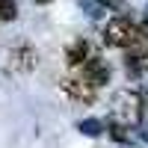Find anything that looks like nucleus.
<instances>
[{
  "mask_svg": "<svg viewBox=\"0 0 148 148\" xmlns=\"http://www.w3.org/2000/svg\"><path fill=\"white\" fill-rule=\"evenodd\" d=\"M36 51L30 45H21V47H15V51L9 53V65L15 68V71H30V68H36Z\"/></svg>",
  "mask_w": 148,
  "mask_h": 148,
  "instance_id": "6",
  "label": "nucleus"
},
{
  "mask_svg": "<svg viewBox=\"0 0 148 148\" xmlns=\"http://www.w3.org/2000/svg\"><path fill=\"white\" fill-rule=\"evenodd\" d=\"M113 113L125 121V125H133V121H139V116H142V104H139V98L133 92H119Z\"/></svg>",
  "mask_w": 148,
  "mask_h": 148,
  "instance_id": "3",
  "label": "nucleus"
},
{
  "mask_svg": "<svg viewBox=\"0 0 148 148\" xmlns=\"http://www.w3.org/2000/svg\"><path fill=\"white\" fill-rule=\"evenodd\" d=\"M139 36H142V30L133 24L130 18H113L104 27V45H110V47H125V51H130L133 45L139 42Z\"/></svg>",
  "mask_w": 148,
  "mask_h": 148,
  "instance_id": "1",
  "label": "nucleus"
},
{
  "mask_svg": "<svg viewBox=\"0 0 148 148\" xmlns=\"http://www.w3.org/2000/svg\"><path fill=\"white\" fill-rule=\"evenodd\" d=\"M95 53H92V47H89V42H86V39H77V42H74L71 47H68V51H65V62L74 68V71H80L86 62H89V59H92Z\"/></svg>",
  "mask_w": 148,
  "mask_h": 148,
  "instance_id": "5",
  "label": "nucleus"
},
{
  "mask_svg": "<svg viewBox=\"0 0 148 148\" xmlns=\"http://www.w3.org/2000/svg\"><path fill=\"white\" fill-rule=\"evenodd\" d=\"M59 86H62V92L71 98V101H77V104H92V101H95V95H98V86L89 83L83 74L62 77V80H59Z\"/></svg>",
  "mask_w": 148,
  "mask_h": 148,
  "instance_id": "2",
  "label": "nucleus"
},
{
  "mask_svg": "<svg viewBox=\"0 0 148 148\" xmlns=\"http://www.w3.org/2000/svg\"><path fill=\"white\" fill-rule=\"evenodd\" d=\"M77 74H83V77L89 80V83H95V86H104V83L110 80V65L104 62L101 56H92V59H89V62H86Z\"/></svg>",
  "mask_w": 148,
  "mask_h": 148,
  "instance_id": "4",
  "label": "nucleus"
},
{
  "mask_svg": "<svg viewBox=\"0 0 148 148\" xmlns=\"http://www.w3.org/2000/svg\"><path fill=\"white\" fill-rule=\"evenodd\" d=\"M107 3H110V6H121V0H107Z\"/></svg>",
  "mask_w": 148,
  "mask_h": 148,
  "instance_id": "8",
  "label": "nucleus"
},
{
  "mask_svg": "<svg viewBox=\"0 0 148 148\" xmlns=\"http://www.w3.org/2000/svg\"><path fill=\"white\" fill-rule=\"evenodd\" d=\"M15 15H18L15 0H0V21H12Z\"/></svg>",
  "mask_w": 148,
  "mask_h": 148,
  "instance_id": "7",
  "label": "nucleus"
},
{
  "mask_svg": "<svg viewBox=\"0 0 148 148\" xmlns=\"http://www.w3.org/2000/svg\"><path fill=\"white\" fill-rule=\"evenodd\" d=\"M36 3H51V0H36Z\"/></svg>",
  "mask_w": 148,
  "mask_h": 148,
  "instance_id": "9",
  "label": "nucleus"
}]
</instances>
